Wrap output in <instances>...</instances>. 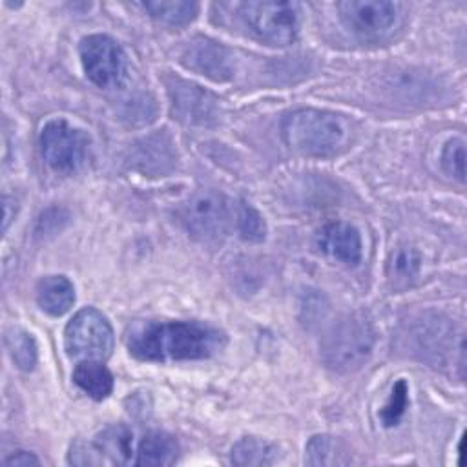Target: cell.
Returning a JSON list of instances; mask_svg holds the SVG:
<instances>
[{
	"label": "cell",
	"mask_w": 467,
	"mask_h": 467,
	"mask_svg": "<svg viewBox=\"0 0 467 467\" xmlns=\"http://www.w3.org/2000/svg\"><path fill=\"white\" fill-rule=\"evenodd\" d=\"M281 135L285 144L301 155L328 157L334 155L347 137L343 122L319 109H297L281 120Z\"/></svg>",
	"instance_id": "cell-2"
},
{
	"label": "cell",
	"mask_w": 467,
	"mask_h": 467,
	"mask_svg": "<svg viewBox=\"0 0 467 467\" xmlns=\"http://www.w3.org/2000/svg\"><path fill=\"white\" fill-rule=\"evenodd\" d=\"M5 348L15 361V365L22 370H33L36 365V345L31 334L13 328L5 334Z\"/></svg>",
	"instance_id": "cell-21"
},
{
	"label": "cell",
	"mask_w": 467,
	"mask_h": 467,
	"mask_svg": "<svg viewBox=\"0 0 467 467\" xmlns=\"http://www.w3.org/2000/svg\"><path fill=\"white\" fill-rule=\"evenodd\" d=\"M179 456V443L177 440L162 431L148 432L137 449V465L146 467H162L175 463Z\"/></svg>",
	"instance_id": "cell-14"
},
{
	"label": "cell",
	"mask_w": 467,
	"mask_h": 467,
	"mask_svg": "<svg viewBox=\"0 0 467 467\" xmlns=\"http://www.w3.org/2000/svg\"><path fill=\"white\" fill-rule=\"evenodd\" d=\"M299 5L296 2H244L241 16L248 29L270 46L292 44L299 33Z\"/></svg>",
	"instance_id": "cell-5"
},
{
	"label": "cell",
	"mask_w": 467,
	"mask_h": 467,
	"mask_svg": "<svg viewBox=\"0 0 467 467\" xmlns=\"http://www.w3.org/2000/svg\"><path fill=\"white\" fill-rule=\"evenodd\" d=\"M420 270V254L412 248H400L392 254L390 259V274L396 277H414Z\"/></svg>",
	"instance_id": "cell-26"
},
{
	"label": "cell",
	"mask_w": 467,
	"mask_h": 467,
	"mask_svg": "<svg viewBox=\"0 0 467 467\" xmlns=\"http://www.w3.org/2000/svg\"><path fill=\"white\" fill-rule=\"evenodd\" d=\"M317 246L321 252L345 265H358L361 259L359 232L343 221L325 224L317 234Z\"/></svg>",
	"instance_id": "cell-12"
},
{
	"label": "cell",
	"mask_w": 467,
	"mask_h": 467,
	"mask_svg": "<svg viewBox=\"0 0 467 467\" xmlns=\"http://www.w3.org/2000/svg\"><path fill=\"white\" fill-rule=\"evenodd\" d=\"M11 199L9 197H4V230H7V226H9V221H11V217H13V213H11Z\"/></svg>",
	"instance_id": "cell-28"
},
{
	"label": "cell",
	"mask_w": 467,
	"mask_h": 467,
	"mask_svg": "<svg viewBox=\"0 0 467 467\" xmlns=\"http://www.w3.org/2000/svg\"><path fill=\"white\" fill-rule=\"evenodd\" d=\"M142 7L150 13V16L168 26L190 24L199 11V5L195 2H182V0H153V2H144Z\"/></svg>",
	"instance_id": "cell-18"
},
{
	"label": "cell",
	"mask_w": 467,
	"mask_h": 467,
	"mask_svg": "<svg viewBox=\"0 0 467 467\" xmlns=\"http://www.w3.org/2000/svg\"><path fill=\"white\" fill-rule=\"evenodd\" d=\"M64 347L71 359L104 361L113 350V328L97 308H82L66 325Z\"/></svg>",
	"instance_id": "cell-4"
},
{
	"label": "cell",
	"mask_w": 467,
	"mask_h": 467,
	"mask_svg": "<svg viewBox=\"0 0 467 467\" xmlns=\"http://www.w3.org/2000/svg\"><path fill=\"white\" fill-rule=\"evenodd\" d=\"M279 458V451L266 440L261 438H243L232 447L230 460L234 465L250 467V465H272Z\"/></svg>",
	"instance_id": "cell-16"
},
{
	"label": "cell",
	"mask_w": 467,
	"mask_h": 467,
	"mask_svg": "<svg viewBox=\"0 0 467 467\" xmlns=\"http://www.w3.org/2000/svg\"><path fill=\"white\" fill-rule=\"evenodd\" d=\"M102 454L106 456L108 463L126 465L131 458V432L124 425H113L104 429L95 441Z\"/></svg>",
	"instance_id": "cell-17"
},
{
	"label": "cell",
	"mask_w": 467,
	"mask_h": 467,
	"mask_svg": "<svg viewBox=\"0 0 467 467\" xmlns=\"http://www.w3.org/2000/svg\"><path fill=\"white\" fill-rule=\"evenodd\" d=\"M69 463L73 465H106L108 460L102 454L100 447L95 441H84V440H77L75 443H71L69 449Z\"/></svg>",
	"instance_id": "cell-25"
},
{
	"label": "cell",
	"mask_w": 467,
	"mask_h": 467,
	"mask_svg": "<svg viewBox=\"0 0 467 467\" xmlns=\"http://www.w3.org/2000/svg\"><path fill=\"white\" fill-rule=\"evenodd\" d=\"M181 60L192 71L217 82L230 80L234 75V60L230 51L206 36H195L190 40L182 49Z\"/></svg>",
	"instance_id": "cell-10"
},
{
	"label": "cell",
	"mask_w": 467,
	"mask_h": 467,
	"mask_svg": "<svg viewBox=\"0 0 467 467\" xmlns=\"http://www.w3.org/2000/svg\"><path fill=\"white\" fill-rule=\"evenodd\" d=\"M224 345L223 330L199 321H139L126 332V347L140 361L206 359Z\"/></svg>",
	"instance_id": "cell-1"
},
{
	"label": "cell",
	"mask_w": 467,
	"mask_h": 467,
	"mask_svg": "<svg viewBox=\"0 0 467 467\" xmlns=\"http://www.w3.org/2000/svg\"><path fill=\"white\" fill-rule=\"evenodd\" d=\"M230 221V208L226 199L212 190H202L188 199L181 210V223L186 232L202 243L219 239Z\"/></svg>",
	"instance_id": "cell-8"
},
{
	"label": "cell",
	"mask_w": 467,
	"mask_h": 467,
	"mask_svg": "<svg viewBox=\"0 0 467 467\" xmlns=\"http://www.w3.org/2000/svg\"><path fill=\"white\" fill-rule=\"evenodd\" d=\"M441 168L447 175L463 182L465 179V142L462 139H451L441 151Z\"/></svg>",
	"instance_id": "cell-24"
},
{
	"label": "cell",
	"mask_w": 467,
	"mask_h": 467,
	"mask_svg": "<svg viewBox=\"0 0 467 467\" xmlns=\"http://www.w3.org/2000/svg\"><path fill=\"white\" fill-rule=\"evenodd\" d=\"M75 385L93 400H104L113 390V376L102 361L84 359L73 370Z\"/></svg>",
	"instance_id": "cell-15"
},
{
	"label": "cell",
	"mask_w": 467,
	"mask_h": 467,
	"mask_svg": "<svg viewBox=\"0 0 467 467\" xmlns=\"http://www.w3.org/2000/svg\"><path fill=\"white\" fill-rule=\"evenodd\" d=\"M407 403H409V389H407V381L405 379H398L392 385L390 396L387 400V403L383 405V409L379 410V420L383 421L385 427H392L396 425L401 416L407 410Z\"/></svg>",
	"instance_id": "cell-23"
},
{
	"label": "cell",
	"mask_w": 467,
	"mask_h": 467,
	"mask_svg": "<svg viewBox=\"0 0 467 467\" xmlns=\"http://www.w3.org/2000/svg\"><path fill=\"white\" fill-rule=\"evenodd\" d=\"M376 334L370 321L361 314L337 319L321 339L323 363L341 374L354 372L370 358Z\"/></svg>",
	"instance_id": "cell-3"
},
{
	"label": "cell",
	"mask_w": 467,
	"mask_h": 467,
	"mask_svg": "<svg viewBox=\"0 0 467 467\" xmlns=\"http://www.w3.org/2000/svg\"><path fill=\"white\" fill-rule=\"evenodd\" d=\"M170 95L175 117L186 124H208L217 115L215 99L195 84L175 80Z\"/></svg>",
	"instance_id": "cell-11"
},
{
	"label": "cell",
	"mask_w": 467,
	"mask_h": 467,
	"mask_svg": "<svg viewBox=\"0 0 467 467\" xmlns=\"http://www.w3.org/2000/svg\"><path fill=\"white\" fill-rule=\"evenodd\" d=\"M36 303L49 316L66 314L75 303L73 283L64 275H46L36 285Z\"/></svg>",
	"instance_id": "cell-13"
},
{
	"label": "cell",
	"mask_w": 467,
	"mask_h": 467,
	"mask_svg": "<svg viewBox=\"0 0 467 467\" xmlns=\"http://www.w3.org/2000/svg\"><path fill=\"white\" fill-rule=\"evenodd\" d=\"M5 465H11V467H29V465H38L40 460L36 456H33L31 452H26V451H18L15 454H11L9 458L4 460Z\"/></svg>",
	"instance_id": "cell-27"
},
{
	"label": "cell",
	"mask_w": 467,
	"mask_h": 467,
	"mask_svg": "<svg viewBox=\"0 0 467 467\" xmlns=\"http://www.w3.org/2000/svg\"><path fill=\"white\" fill-rule=\"evenodd\" d=\"M305 462L308 465H343L348 463L345 447L332 436H314L306 443Z\"/></svg>",
	"instance_id": "cell-19"
},
{
	"label": "cell",
	"mask_w": 467,
	"mask_h": 467,
	"mask_svg": "<svg viewBox=\"0 0 467 467\" xmlns=\"http://www.w3.org/2000/svg\"><path fill=\"white\" fill-rule=\"evenodd\" d=\"M40 148L46 162L57 173H75L88 159L89 139L64 119H55L42 128Z\"/></svg>",
	"instance_id": "cell-6"
},
{
	"label": "cell",
	"mask_w": 467,
	"mask_h": 467,
	"mask_svg": "<svg viewBox=\"0 0 467 467\" xmlns=\"http://www.w3.org/2000/svg\"><path fill=\"white\" fill-rule=\"evenodd\" d=\"M173 155L170 151V146L162 142L161 137L146 139L144 146H139L133 157V162L142 171H166L168 164H171Z\"/></svg>",
	"instance_id": "cell-20"
},
{
	"label": "cell",
	"mask_w": 467,
	"mask_h": 467,
	"mask_svg": "<svg viewBox=\"0 0 467 467\" xmlns=\"http://www.w3.org/2000/svg\"><path fill=\"white\" fill-rule=\"evenodd\" d=\"M336 7L345 27L361 36L387 33L398 15V5L387 0H345Z\"/></svg>",
	"instance_id": "cell-9"
},
{
	"label": "cell",
	"mask_w": 467,
	"mask_h": 467,
	"mask_svg": "<svg viewBox=\"0 0 467 467\" xmlns=\"http://www.w3.org/2000/svg\"><path fill=\"white\" fill-rule=\"evenodd\" d=\"M80 60L88 78L99 88L111 89L124 84L128 60L124 49L106 35H88L78 46Z\"/></svg>",
	"instance_id": "cell-7"
},
{
	"label": "cell",
	"mask_w": 467,
	"mask_h": 467,
	"mask_svg": "<svg viewBox=\"0 0 467 467\" xmlns=\"http://www.w3.org/2000/svg\"><path fill=\"white\" fill-rule=\"evenodd\" d=\"M237 228L244 241L259 243L266 235V224L261 213L246 202H241L237 206Z\"/></svg>",
	"instance_id": "cell-22"
}]
</instances>
